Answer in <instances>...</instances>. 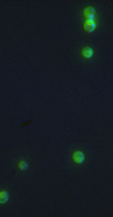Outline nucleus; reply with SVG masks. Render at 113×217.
Listing matches in <instances>:
<instances>
[{
  "mask_svg": "<svg viewBox=\"0 0 113 217\" xmlns=\"http://www.w3.org/2000/svg\"><path fill=\"white\" fill-rule=\"evenodd\" d=\"M94 8L89 6V8H86L83 10V18H84V22H93L94 20Z\"/></svg>",
  "mask_w": 113,
  "mask_h": 217,
  "instance_id": "nucleus-1",
  "label": "nucleus"
},
{
  "mask_svg": "<svg viewBox=\"0 0 113 217\" xmlns=\"http://www.w3.org/2000/svg\"><path fill=\"white\" fill-rule=\"evenodd\" d=\"M72 160L74 163H77V164H82V163L84 162V154L80 150H77L72 154Z\"/></svg>",
  "mask_w": 113,
  "mask_h": 217,
  "instance_id": "nucleus-2",
  "label": "nucleus"
},
{
  "mask_svg": "<svg viewBox=\"0 0 113 217\" xmlns=\"http://www.w3.org/2000/svg\"><path fill=\"white\" fill-rule=\"evenodd\" d=\"M83 29L86 33H93L95 29V22H84L83 23Z\"/></svg>",
  "mask_w": 113,
  "mask_h": 217,
  "instance_id": "nucleus-3",
  "label": "nucleus"
},
{
  "mask_svg": "<svg viewBox=\"0 0 113 217\" xmlns=\"http://www.w3.org/2000/svg\"><path fill=\"white\" fill-rule=\"evenodd\" d=\"M80 56H82L83 58H86V59L92 58V56H93V49H92L91 47H84V48L80 51Z\"/></svg>",
  "mask_w": 113,
  "mask_h": 217,
  "instance_id": "nucleus-4",
  "label": "nucleus"
},
{
  "mask_svg": "<svg viewBox=\"0 0 113 217\" xmlns=\"http://www.w3.org/2000/svg\"><path fill=\"white\" fill-rule=\"evenodd\" d=\"M9 199V193L8 191H0V203H6Z\"/></svg>",
  "mask_w": 113,
  "mask_h": 217,
  "instance_id": "nucleus-5",
  "label": "nucleus"
},
{
  "mask_svg": "<svg viewBox=\"0 0 113 217\" xmlns=\"http://www.w3.org/2000/svg\"><path fill=\"white\" fill-rule=\"evenodd\" d=\"M18 168L20 170H26L28 169V163L25 160H19L18 162Z\"/></svg>",
  "mask_w": 113,
  "mask_h": 217,
  "instance_id": "nucleus-6",
  "label": "nucleus"
}]
</instances>
